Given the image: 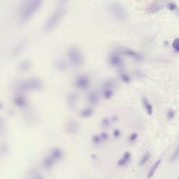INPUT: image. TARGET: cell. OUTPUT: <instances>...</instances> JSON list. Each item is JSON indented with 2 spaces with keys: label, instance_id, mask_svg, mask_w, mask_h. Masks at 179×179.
<instances>
[{
  "label": "cell",
  "instance_id": "1",
  "mask_svg": "<svg viewBox=\"0 0 179 179\" xmlns=\"http://www.w3.org/2000/svg\"><path fill=\"white\" fill-rule=\"evenodd\" d=\"M43 4L42 0H28L23 1L18 11L19 21L25 24L32 18Z\"/></svg>",
  "mask_w": 179,
  "mask_h": 179
},
{
  "label": "cell",
  "instance_id": "2",
  "mask_svg": "<svg viewBox=\"0 0 179 179\" xmlns=\"http://www.w3.org/2000/svg\"><path fill=\"white\" fill-rule=\"evenodd\" d=\"M66 6L63 2H60L53 11L44 25V30L46 32H50L55 29L66 13Z\"/></svg>",
  "mask_w": 179,
  "mask_h": 179
},
{
  "label": "cell",
  "instance_id": "3",
  "mask_svg": "<svg viewBox=\"0 0 179 179\" xmlns=\"http://www.w3.org/2000/svg\"><path fill=\"white\" fill-rule=\"evenodd\" d=\"M42 80L37 77H29L24 80L17 81L14 87L17 90L21 92L36 91L40 90L43 88Z\"/></svg>",
  "mask_w": 179,
  "mask_h": 179
},
{
  "label": "cell",
  "instance_id": "4",
  "mask_svg": "<svg viewBox=\"0 0 179 179\" xmlns=\"http://www.w3.org/2000/svg\"><path fill=\"white\" fill-rule=\"evenodd\" d=\"M109 10L115 18L121 21L127 20L128 17L125 8L118 1H111L109 4Z\"/></svg>",
  "mask_w": 179,
  "mask_h": 179
},
{
  "label": "cell",
  "instance_id": "5",
  "mask_svg": "<svg viewBox=\"0 0 179 179\" xmlns=\"http://www.w3.org/2000/svg\"><path fill=\"white\" fill-rule=\"evenodd\" d=\"M67 55L70 63L75 67H78L83 64L84 61L83 55L76 47L72 46L68 49Z\"/></svg>",
  "mask_w": 179,
  "mask_h": 179
},
{
  "label": "cell",
  "instance_id": "6",
  "mask_svg": "<svg viewBox=\"0 0 179 179\" xmlns=\"http://www.w3.org/2000/svg\"><path fill=\"white\" fill-rule=\"evenodd\" d=\"M109 62L111 65L116 68H122L124 65L123 58L118 51H113L109 55Z\"/></svg>",
  "mask_w": 179,
  "mask_h": 179
},
{
  "label": "cell",
  "instance_id": "7",
  "mask_svg": "<svg viewBox=\"0 0 179 179\" xmlns=\"http://www.w3.org/2000/svg\"><path fill=\"white\" fill-rule=\"evenodd\" d=\"M75 85L80 90L88 89L90 85V79L87 75H79L75 79Z\"/></svg>",
  "mask_w": 179,
  "mask_h": 179
},
{
  "label": "cell",
  "instance_id": "8",
  "mask_svg": "<svg viewBox=\"0 0 179 179\" xmlns=\"http://www.w3.org/2000/svg\"><path fill=\"white\" fill-rule=\"evenodd\" d=\"M118 52L120 54H124V55H127V56L130 57V58L137 60V61H141V60H142V59H143V57H142V55L141 54L137 53V51L134 50L133 49L127 48V47H120L118 48Z\"/></svg>",
  "mask_w": 179,
  "mask_h": 179
},
{
  "label": "cell",
  "instance_id": "9",
  "mask_svg": "<svg viewBox=\"0 0 179 179\" xmlns=\"http://www.w3.org/2000/svg\"><path fill=\"white\" fill-rule=\"evenodd\" d=\"M13 102L14 104H15L17 107L20 108V109L25 108L28 104L27 99H26V97H25V96L22 95H15L13 97Z\"/></svg>",
  "mask_w": 179,
  "mask_h": 179
},
{
  "label": "cell",
  "instance_id": "10",
  "mask_svg": "<svg viewBox=\"0 0 179 179\" xmlns=\"http://www.w3.org/2000/svg\"><path fill=\"white\" fill-rule=\"evenodd\" d=\"M78 96L76 93H70L67 95V104L68 107L72 110H74L75 109L76 105V103L78 102Z\"/></svg>",
  "mask_w": 179,
  "mask_h": 179
},
{
  "label": "cell",
  "instance_id": "11",
  "mask_svg": "<svg viewBox=\"0 0 179 179\" xmlns=\"http://www.w3.org/2000/svg\"><path fill=\"white\" fill-rule=\"evenodd\" d=\"M163 8V4L161 2V1H155L151 2L149 5L147 7L146 11L148 13H156L158 11H159L160 10H161Z\"/></svg>",
  "mask_w": 179,
  "mask_h": 179
},
{
  "label": "cell",
  "instance_id": "12",
  "mask_svg": "<svg viewBox=\"0 0 179 179\" xmlns=\"http://www.w3.org/2000/svg\"><path fill=\"white\" fill-rule=\"evenodd\" d=\"M79 130V124L76 120H72L66 125V131L70 134H74Z\"/></svg>",
  "mask_w": 179,
  "mask_h": 179
},
{
  "label": "cell",
  "instance_id": "13",
  "mask_svg": "<svg viewBox=\"0 0 179 179\" xmlns=\"http://www.w3.org/2000/svg\"><path fill=\"white\" fill-rule=\"evenodd\" d=\"M88 102L91 105H97L99 102V95L96 91H90L87 97Z\"/></svg>",
  "mask_w": 179,
  "mask_h": 179
},
{
  "label": "cell",
  "instance_id": "14",
  "mask_svg": "<svg viewBox=\"0 0 179 179\" xmlns=\"http://www.w3.org/2000/svg\"><path fill=\"white\" fill-rule=\"evenodd\" d=\"M26 45H27L26 40H22L21 42H20L18 44H17L16 45H15V46L13 48V49L12 51L13 55H15V56H18V55H20V54L24 50Z\"/></svg>",
  "mask_w": 179,
  "mask_h": 179
},
{
  "label": "cell",
  "instance_id": "15",
  "mask_svg": "<svg viewBox=\"0 0 179 179\" xmlns=\"http://www.w3.org/2000/svg\"><path fill=\"white\" fill-rule=\"evenodd\" d=\"M49 156L52 158L55 162H57L62 159L63 157V151L59 148H53L50 150Z\"/></svg>",
  "mask_w": 179,
  "mask_h": 179
},
{
  "label": "cell",
  "instance_id": "16",
  "mask_svg": "<svg viewBox=\"0 0 179 179\" xmlns=\"http://www.w3.org/2000/svg\"><path fill=\"white\" fill-rule=\"evenodd\" d=\"M31 66H32L31 62H30L29 60H23L19 63L18 70L22 73L27 72L31 69Z\"/></svg>",
  "mask_w": 179,
  "mask_h": 179
},
{
  "label": "cell",
  "instance_id": "17",
  "mask_svg": "<svg viewBox=\"0 0 179 179\" xmlns=\"http://www.w3.org/2000/svg\"><path fill=\"white\" fill-rule=\"evenodd\" d=\"M142 104H143V108L145 109V112L149 115H151L153 113V108L152 104H150V100L146 97H142Z\"/></svg>",
  "mask_w": 179,
  "mask_h": 179
},
{
  "label": "cell",
  "instance_id": "18",
  "mask_svg": "<svg viewBox=\"0 0 179 179\" xmlns=\"http://www.w3.org/2000/svg\"><path fill=\"white\" fill-rule=\"evenodd\" d=\"M131 160V154L129 152L126 151L125 152L124 154H123V157L119 160V161L118 162V165L120 167H123V166L126 165Z\"/></svg>",
  "mask_w": 179,
  "mask_h": 179
},
{
  "label": "cell",
  "instance_id": "19",
  "mask_svg": "<svg viewBox=\"0 0 179 179\" xmlns=\"http://www.w3.org/2000/svg\"><path fill=\"white\" fill-rule=\"evenodd\" d=\"M55 162L50 158L49 155L45 157V158L43 159L42 161V166L44 169H51V167H53V164H55Z\"/></svg>",
  "mask_w": 179,
  "mask_h": 179
},
{
  "label": "cell",
  "instance_id": "20",
  "mask_svg": "<svg viewBox=\"0 0 179 179\" xmlns=\"http://www.w3.org/2000/svg\"><path fill=\"white\" fill-rule=\"evenodd\" d=\"M93 113H94V110H93V108L88 107L83 109L80 112V115L82 118H90L93 115Z\"/></svg>",
  "mask_w": 179,
  "mask_h": 179
},
{
  "label": "cell",
  "instance_id": "21",
  "mask_svg": "<svg viewBox=\"0 0 179 179\" xmlns=\"http://www.w3.org/2000/svg\"><path fill=\"white\" fill-rule=\"evenodd\" d=\"M160 163H161V160L160 159L158 160V161L155 162L154 163V164H153V165L151 167V168L150 169L149 172H148V175H147V178H152V177H153V176L154 175V174L155 173V172L157 171L158 168L159 167Z\"/></svg>",
  "mask_w": 179,
  "mask_h": 179
},
{
  "label": "cell",
  "instance_id": "22",
  "mask_svg": "<svg viewBox=\"0 0 179 179\" xmlns=\"http://www.w3.org/2000/svg\"><path fill=\"white\" fill-rule=\"evenodd\" d=\"M115 83L111 79H107L103 83V89H111L113 90L115 88Z\"/></svg>",
  "mask_w": 179,
  "mask_h": 179
},
{
  "label": "cell",
  "instance_id": "23",
  "mask_svg": "<svg viewBox=\"0 0 179 179\" xmlns=\"http://www.w3.org/2000/svg\"><path fill=\"white\" fill-rule=\"evenodd\" d=\"M28 178L29 179H44L35 169H32L28 172Z\"/></svg>",
  "mask_w": 179,
  "mask_h": 179
},
{
  "label": "cell",
  "instance_id": "24",
  "mask_svg": "<svg viewBox=\"0 0 179 179\" xmlns=\"http://www.w3.org/2000/svg\"><path fill=\"white\" fill-rule=\"evenodd\" d=\"M120 78L121 79L122 81H123L125 83H129L131 82V77L127 73L124 72V71H121L119 73Z\"/></svg>",
  "mask_w": 179,
  "mask_h": 179
},
{
  "label": "cell",
  "instance_id": "25",
  "mask_svg": "<svg viewBox=\"0 0 179 179\" xmlns=\"http://www.w3.org/2000/svg\"><path fill=\"white\" fill-rule=\"evenodd\" d=\"M150 152L149 151L145 152V153H144V155L142 156L141 159L140 161H139V164H140L141 166L144 165V164H145V163L148 161V160L150 159Z\"/></svg>",
  "mask_w": 179,
  "mask_h": 179
},
{
  "label": "cell",
  "instance_id": "26",
  "mask_svg": "<svg viewBox=\"0 0 179 179\" xmlns=\"http://www.w3.org/2000/svg\"><path fill=\"white\" fill-rule=\"evenodd\" d=\"M114 90L111 89H103V96L106 99H109L113 96Z\"/></svg>",
  "mask_w": 179,
  "mask_h": 179
},
{
  "label": "cell",
  "instance_id": "27",
  "mask_svg": "<svg viewBox=\"0 0 179 179\" xmlns=\"http://www.w3.org/2000/svg\"><path fill=\"white\" fill-rule=\"evenodd\" d=\"M56 66L60 71H64L66 69V64L62 60H58L56 62Z\"/></svg>",
  "mask_w": 179,
  "mask_h": 179
},
{
  "label": "cell",
  "instance_id": "28",
  "mask_svg": "<svg viewBox=\"0 0 179 179\" xmlns=\"http://www.w3.org/2000/svg\"><path fill=\"white\" fill-rule=\"evenodd\" d=\"M9 152V145L6 142H1L0 143V153L5 155Z\"/></svg>",
  "mask_w": 179,
  "mask_h": 179
},
{
  "label": "cell",
  "instance_id": "29",
  "mask_svg": "<svg viewBox=\"0 0 179 179\" xmlns=\"http://www.w3.org/2000/svg\"><path fill=\"white\" fill-rule=\"evenodd\" d=\"M6 130L5 120L1 116H0V135L4 134Z\"/></svg>",
  "mask_w": 179,
  "mask_h": 179
},
{
  "label": "cell",
  "instance_id": "30",
  "mask_svg": "<svg viewBox=\"0 0 179 179\" xmlns=\"http://www.w3.org/2000/svg\"><path fill=\"white\" fill-rule=\"evenodd\" d=\"M92 141H93V143L95 145H99V144H101L103 142L99 134H95V135L93 136Z\"/></svg>",
  "mask_w": 179,
  "mask_h": 179
},
{
  "label": "cell",
  "instance_id": "31",
  "mask_svg": "<svg viewBox=\"0 0 179 179\" xmlns=\"http://www.w3.org/2000/svg\"><path fill=\"white\" fill-rule=\"evenodd\" d=\"M138 137H139V135H138V134L137 132L131 133L127 139L128 142L130 143H133L134 142L136 141V140L138 139Z\"/></svg>",
  "mask_w": 179,
  "mask_h": 179
},
{
  "label": "cell",
  "instance_id": "32",
  "mask_svg": "<svg viewBox=\"0 0 179 179\" xmlns=\"http://www.w3.org/2000/svg\"><path fill=\"white\" fill-rule=\"evenodd\" d=\"M167 7L170 11H175L177 10V4L175 2H174V1H170V2L167 3Z\"/></svg>",
  "mask_w": 179,
  "mask_h": 179
},
{
  "label": "cell",
  "instance_id": "33",
  "mask_svg": "<svg viewBox=\"0 0 179 179\" xmlns=\"http://www.w3.org/2000/svg\"><path fill=\"white\" fill-rule=\"evenodd\" d=\"M172 47H173L174 50L178 53L179 50V42L178 38H176V39H174L173 44H172Z\"/></svg>",
  "mask_w": 179,
  "mask_h": 179
},
{
  "label": "cell",
  "instance_id": "34",
  "mask_svg": "<svg viewBox=\"0 0 179 179\" xmlns=\"http://www.w3.org/2000/svg\"><path fill=\"white\" fill-rule=\"evenodd\" d=\"M111 125V120L108 118H103L102 120V125L104 127H108Z\"/></svg>",
  "mask_w": 179,
  "mask_h": 179
},
{
  "label": "cell",
  "instance_id": "35",
  "mask_svg": "<svg viewBox=\"0 0 179 179\" xmlns=\"http://www.w3.org/2000/svg\"><path fill=\"white\" fill-rule=\"evenodd\" d=\"M178 154H179V151H178V148H177L176 149L175 151L174 152L173 155H172V157H171V161L172 162H174L178 158Z\"/></svg>",
  "mask_w": 179,
  "mask_h": 179
},
{
  "label": "cell",
  "instance_id": "36",
  "mask_svg": "<svg viewBox=\"0 0 179 179\" xmlns=\"http://www.w3.org/2000/svg\"><path fill=\"white\" fill-rule=\"evenodd\" d=\"M99 136H100L102 141H107L108 139H109V134H108V133L104 132V131H103L101 134H99Z\"/></svg>",
  "mask_w": 179,
  "mask_h": 179
},
{
  "label": "cell",
  "instance_id": "37",
  "mask_svg": "<svg viewBox=\"0 0 179 179\" xmlns=\"http://www.w3.org/2000/svg\"><path fill=\"white\" fill-rule=\"evenodd\" d=\"M174 116H175V111L170 109L167 113V117L169 118H170V119H172V118H174Z\"/></svg>",
  "mask_w": 179,
  "mask_h": 179
},
{
  "label": "cell",
  "instance_id": "38",
  "mask_svg": "<svg viewBox=\"0 0 179 179\" xmlns=\"http://www.w3.org/2000/svg\"><path fill=\"white\" fill-rule=\"evenodd\" d=\"M113 137L115 138H119L120 137V135H121V131H120L119 129H115V130L113 131Z\"/></svg>",
  "mask_w": 179,
  "mask_h": 179
},
{
  "label": "cell",
  "instance_id": "39",
  "mask_svg": "<svg viewBox=\"0 0 179 179\" xmlns=\"http://www.w3.org/2000/svg\"><path fill=\"white\" fill-rule=\"evenodd\" d=\"M118 120V117L117 116H113V118H112V122H114V121H115V120Z\"/></svg>",
  "mask_w": 179,
  "mask_h": 179
},
{
  "label": "cell",
  "instance_id": "40",
  "mask_svg": "<svg viewBox=\"0 0 179 179\" xmlns=\"http://www.w3.org/2000/svg\"><path fill=\"white\" fill-rule=\"evenodd\" d=\"M2 109H3V104H2V102L0 101V110H1Z\"/></svg>",
  "mask_w": 179,
  "mask_h": 179
}]
</instances>
